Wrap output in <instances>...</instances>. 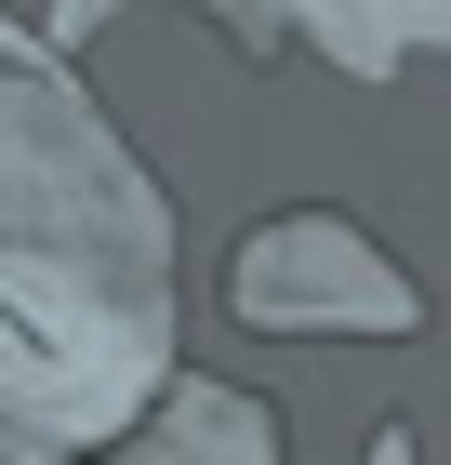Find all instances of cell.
<instances>
[{"label": "cell", "instance_id": "obj_1", "mask_svg": "<svg viewBox=\"0 0 451 465\" xmlns=\"http://www.w3.org/2000/svg\"><path fill=\"white\" fill-rule=\"evenodd\" d=\"M173 372V306L160 280H106L0 240V426L27 439H120Z\"/></svg>", "mask_w": 451, "mask_h": 465}, {"label": "cell", "instance_id": "obj_2", "mask_svg": "<svg viewBox=\"0 0 451 465\" xmlns=\"http://www.w3.org/2000/svg\"><path fill=\"white\" fill-rule=\"evenodd\" d=\"M226 306H240V332H279V346H372V332L398 346V332H425V280L332 200H292V213L252 226L226 252Z\"/></svg>", "mask_w": 451, "mask_h": 465}, {"label": "cell", "instance_id": "obj_3", "mask_svg": "<svg viewBox=\"0 0 451 465\" xmlns=\"http://www.w3.org/2000/svg\"><path fill=\"white\" fill-rule=\"evenodd\" d=\"M200 14H226L252 54L319 40V54H332V67H358V80H385L412 40H438V54H451V0H200Z\"/></svg>", "mask_w": 451, "mask_h": 465}, {"label": "cell", "instance_id": "obj_4", "mask_svg": "<svg viewBox=\"0 0 451 465\" xmlns=\"http://www.w3.org/2000/svg\"><path fill=\"white\" fill-rule=\"evenodd\" d=\"M106 465H279V412L240 399V386H212V372H173L146 399V426L106 439Z\"/></svg>", "mask_w": 451, "mask_h": 465}, {"label": "cell", "instance_id": "obj_5", "mask_svg": "<svg viewBox=\"0 0 451 465\" xmlns=\"http://www.w3.org/2000/svg\"><path fill=\"white\" fill-rule=\"evenodd\" d=\"M0 67H54V40H27L14 14H0Z\"/></svg>", "mask_w": 451, "mask_h": 465}, {"label": "cell", "instance_id": "obj_6", "mask_svg": "<svg viewBox=\"0 0 451 465\" xmlns=\"http://www.w3.org/2000/svg\"><path fill=\"white\" fill-rule=\"evenodd\" d=\"M358 465H412V426H372V452Z\"/></svg>", "mask_w": 451, "mask_h": 465}]
</instances>
